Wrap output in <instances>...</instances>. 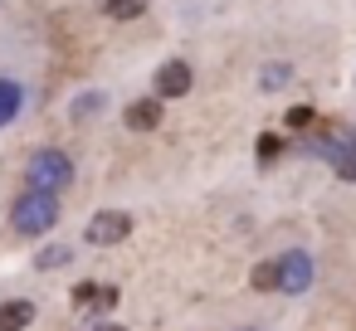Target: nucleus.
<instances>
[{
    "mask_svg": "<svg viewBox=\"0 0 356 331\" xmlns=\"http://www.w3.org/2000/svg\"><path fill=\"white\" fill-rule=\"evenodd\" d=\"M10 224H15V234H49V229L59 224V195L25 190V195L10 205Z\"/></svg>",
    "mask_w": 356,
    "mask_h": 331,
    "instance_id": "obj_1",
    "label": "nucleus"
},
{
    "mask_svg": "<svg viewBox=\"0 0 356 331\" xmlns=\"http://www.w3.org/2000/svg\"><path fill=\"white\" fill-rule=\"evenodd\" d=\"M98 331H127V326H98Z\"/></svg>",
    "mask_w": 356,
    "mask_h": 331,
    "instance_id": "obj_17",
    "label": "nucleus"
},
{
    "mask_svg": "<svg viewBox=\"0 0 356 331\" xmlns=\"http://www.w3.org/2000/svg\"><path fill=\"white\" fill-rule=\"evenodd\" d=\"M103 10H108L113 20H137V15L147 10V0H103Z\"/></svg>",
    "mask_w": 356,
    "mask_h": 331,
    "instance_id": "obj_10",
    "label": "nucleus"
},
{
    "mask_svg": "<svg viewBox=\"0 0 356 331\" xmlns=\"http://www.w3.org/2000/svg\"><path fill=\"white\" fill-rule=\"evenodd\" d=\"M278 151H283V142H278L273 132H264V137H259V156H264V161H273Z\"/></svg>",
    "mask_w": 356,
    "mask_h": 331,
    "instance_id": "obj_14",
    "label": "nucleus"
},
{
    "mask_svg": "<svg viewBox=\"0 0 356 331\" xmlns=\"http://www.w3.org/2000/svg\"><path fill=\"white\" fill-rule=\"evenodd\" d=\"M20 103H25L20 83H10V78H0V127H10V122L20 117Z\"/></svg>",
    "mask_w": 356,
    "mask_h": 331,
    "instance_id": "obj_9",
    "label": "nucleus"
},
{
    "mask_svg": "<svg viewBox=\"0 0 356 331\" xmlns=\"http://www.w3.org/2000/svg\"><path fill=\"white\" fill-rule=\"evenodd\" d=\"M288 78H293V74H288V64H283V69H278V64H268V69H264V88H283Z\"/></svg>",
    "mask_w": 356,
    "mask_h": 331,
    "instance_id": "obj_12",
    "label": "nucleus"
},
{
    "mask_svg": "<svg viewBox=\"0 0 356 331\" xmlns=\"http://www.w3.org/2000/svg\"><path fill=\"white\" fill-rule=\"evenodd\" d=\"M254 287H259V292H273V287H278V263H259V268H254Z\"/></svg>",
    "mask_w": 356,
    "mask_h": 331,
    "instance_id": "obj_11",
    "label": "nucleus"
},
{
    "mask_svg": "<svg viewBox=\"0 0 356 331\" xmlns=\"http://www.w3.org/2000/svg\"><path fill=\"white\" fill-rule=\"evenodd\" d=\"M156 93H161V98H186V93H191V64H181V59L161 64V69H156Z\"/></svg>",
    "mask_w": 356,
    "mask_h": 331,
    "instance_id": "obj_6",
    "label": "nucleus"
},
{
    "mask_svg": "<svg viewBox=\"0 0 356 331\" xmlns=\"http://www.w3.org/2000/svg\"><path fill=\"white\" fill-rule=\"evenodd\" d=\"M35 263H40V268H59V263H69V248H44Z\"/></svg>",
    "mask_w": 356,
    "mask_h": 331,
    "instance_id": "obj_15",
    "label": "nucleus"
},
{
    "mask_svg": "<svg viewBox=\"0 0 356 331\" xmlns=\"http://www.w3.org/2000/svg\"><path fill=\"white\" fill-rule=\"evenodd\" d=\"M312 253H302V248H288L283 258H278V287L283 292H307L312 287Z\"/></svg>",
    "mask_w": 356,
    "mask_h": 331,
    "instance_id": "obj_4",
    "label": "nucleus"
},
{
    "mask_svg": "<svg viewBox=\"0 0 356 331\" xmlns=\"http://www.w3.org/2000/svg\"><path fill=\"white\" fill-rule=\"evenodd\" d=\"M25 180H30V190L59 195V190L74 185V161H69L64 151H35L30 166H25Z\"/></svg>",
    "mask_w": 356,
    "mask_h": 331,
    "instance_id": "obj_2",
    "label": "nucleus"
},
{
    "mask_svg": "<svg viewBox=\"0 0 356 331\" xmlns=\"http://www.w3.org/2000/svg\"><path fill=\"white\" fill-rule=\"evenodd\" d=\"M127 234H132V214H122V210H103V214L88 219V244H98V248L122 244Z\"/></svg>",
    "mask_w": 356,
    "mask_h": 331,
    "instance_id": "obj_5",
    "label": "nucleus"
},
{
    "mask_svg": "<svg viewBox=\"0 0 356 331\" xmlns=\"http://www.w3.org/2000/svg\"><path fill=\"white\" fill-rule=\"evenodd\" d=\"M307 151H322L341 180H356V132H346V127L341 132H322V137L307 142Z\"/></svg>",
    "mask_w": 356,
    "mask_h": 331,
    "instance_id": "obj_3",
    "label": "nucleus"
},
{
    "mask_svg": "<svg viewBox=\"0 0 356 331\" xmlns=\"http://www.w3.org/2000/svg\"><path fill=\"white\" fill-rule=\"evenodd\" d=\"M98 108H103V98H98V93H88V98H79V103H74V112H79V117L98 112Z\"/></svg>",
    "mask_w": 356,
    "mask_h": 331,
    "instance_id": "obj_16",
    "label": "nucleus"
},
{
    "mask_svg": "<svg viewBox=\"0 0 356 331\" xmlns=\"http://www.w3.org/2000/svg\"><path fill=\"white\" fill-rule=\"evenodd\" d=\"M312 122H317V112H312V108H293V112H288V127H298V132H307Z\"/></svg>",
    "mask_w": 356,
    "mask_h": 331,
    "instance_id": "obj_13",
    "label": "nucleus"
},
{
    "mask_svg": "<svg viewBox=\"0 0 356 331\" xmlns=\"http://www.w3.org/2000/svg\"><path fill=\"white\" fill-rule=\"evenodd\" d=\"M156 122H161V103H156V98H142V103L127 108V127H132V132H152Z\"/></svg>",
    "mask_w": 356,
    "mask_h": 331,
    "instance_id": "obj_8",
    "label": "nucleus"
},
{
    "mask_svg": "<svg viewBox=\"0 0 356 331\" xmlns=\"http://www.w3.org/2000/svg\"><path fill=\"white\" fill-rule=\"evenodd\" d=\"M35 321V302L15 297V302H0V331H25Z\"/></svg>",
    "mask_w": 356,
    "mask_h": 331,
    "instance_id": "obj_7",
    "label": "nucleus"
}]
</instances>
